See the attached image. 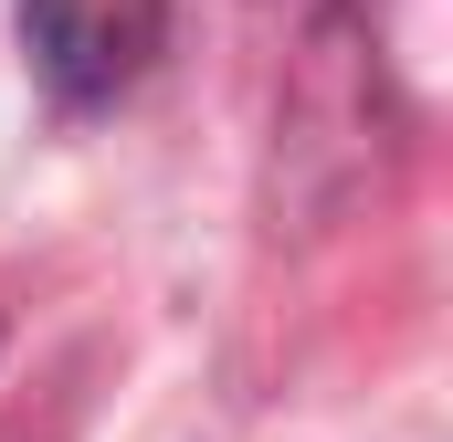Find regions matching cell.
Instances as JSON below:
<instances>
[{
  "label": "cell",
  "mask_w": 453,
  "mask_h": 442,
  "mask_svg": "<svg viewBox=\"0 0 453 442\" xmlns=\"http://www.w3.org/2000/svg\"><path fill=\"white\" fill-rule=\"evenodd\" d=\"M21 32H32V64L53 95L106 106L158 53V0H21Z\"/></svg>",
  "instance_id": "6da1fadb"
}]
</instances>
